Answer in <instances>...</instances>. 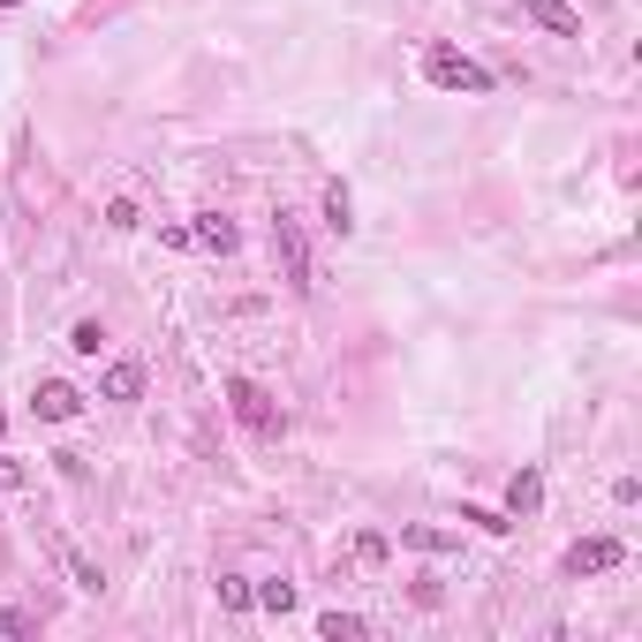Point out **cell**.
I'll list each match as a JSON object with an SVG mask.
<instances>
[{
	"instance_id": "8992f818",
	"label": "cell",
	"mask_w": 642,
	"mask_h": 642,
	"mask_svg": "<svg viewBox=\"0 0 642 642\" xmlns=\"http://www.w3.org/2000/svg\"><path fill=\"white\" fill-rule=\"evenodd\" d=\"M521 15H529V23H545L552 39H582V15H574L567 0H521Z\"/></svg>"
},
{
	"instance_id": "d6986e66",
	"label": "cell",
	"mask_w": 642,
	"mask_h": 642,
	"mask_svg": "<svg viewBox=\"0 0 642 642\" xmlns=\"http://www.w3.org/2000/svg\"><path fill=\"white\" fill-rule=\"evenodd\" d=\"M15 484H23V462H8V454H0V491H15Z\"/></svg>"
},
{
	"instance_id": "9c48e42d",
	"label": "cell",
	"mask_w": 642,
	"mask_h": 642,
	"mask_svg": "<svg viewBox=\"0 0 642 642\" xmlns=\"http://www.w3.org/2000/svg\"><path fill=\"white\" fill-rule=\"evenodd\" d=\"M537 499H545V476H537V469H514L507 507H514V514H537Z\"/></svg>"
},
{
	"instance_id": "ac0fdd59",
	"label": "cell",
	"mask_w": 642,
	"mask_h": 642,
	"mask_svg": "<svg viewBox=\"0 0 642 642\" xmlns=\"http://www.w3.org/2000/svg\"><path fill=\"white\" fill-rule=\"evenodd\" d=\"M0 635H31V612H0Z\"/></svg>"
},
{
	"instance_id": "7a4b0ae2",
	"label": "cell",
	"mask_w": 642,
	"mask_h": 642,
	"mask_svg": "<svg viewBox=\"0 0 642 642\" xmlns=\"http://www.w3.org/2000/svg\"><path fill=\"white\" fill-rule=\"evenodd\" d=\"M272 257H280V272H288V288H296V296L318 288V280H310V242H302V219L296 213L272 219Z\"/></svg>"
},
{
	"instance_id": "6da1fadb",
	"label": "cell",
	"mask_w": 642,
	"mask_h": 642,
	"mask_svg": "<svg viewBox=\"0 0 642 642\" xmlns=\"http://www.w3.org/2000/svg\"><path fill=\"white\" fill-rule=\"evenodd\" d=\"M424 76L438 91H469V99H484V91H491V69H476L469 53H454V45H431V53H424Z\"/></svg>"
},
{
	"instance_id": "ffe728a7",
	"label": "cell",
	"mask_w": 642,
	"mask_h": 642,
	"mask_svg": "<svg viewBox=\"0 0 642 642\" xmlns=\"http://www.w3.org/2000/svg\"><path fill=\"white\" fill-rule=\"evenodd\" d=\"M0 8H15V0H0Z\"/></svg>"
},
{
	"instance_id": "ba28073f",
	"label": "cell",
	"mask_w": 642,
	"mask_h": 642,
	"mask_svg": "<svg viewBox=\"0 0 642 642\" xmlns=\"http://www.w3.org/2000/svg\"><path fill=\"white\" fill-rule=\"evenodd\" d=\"M99 393H106V401H144V363H106Z\"/></svg>"
},
{
	"instance_id": "3957f363",
	"label": "cell",
	"mask_w": 642,
	"mask_h": 642,
	"mask_svg": "<svg viewBox=\"0 0 642 642\" xmlns=\"http://www.w3.org/2000/svg\"><path fill=\"white\" fill-rule=\"evenodd\" d=\"M227 401H235V416H242L250 431H265V438L280 431V408H272V393H265V385H250V379H227Z\"/></svg>"
},
{
	"instance_id": "5b68a950",
	"label": "cell",
	"mask_w": 642,
	"mask_h": 642,
	"mask_svg": "<svg viewBox=\"0 0 642 642\" xmlns=\"http://www.w3.org/2000/svg\"><path fill=\"white\" fill-rule=\"evenodd\" d=\"M31 408H39L45 424H69V416L84 408V393H76L69 379H39V393H31Z\"/></svg>"
},
{
	"instance_id": "52a82bcc",
	"label": "cell",
	"mask_w": 642,
	"mask_h": 642,
	"mask_svg": "<svg viewBox=\"0 0 642 642\" xmlns=\"http://www.w3.org/2000/svg\"><path fill=\"white\" fill-rule=\"evenodd\" d=\"M189 242H197V250H213V257H227V250H235V242H242V235H235V219L205 213V219H197V227H189Z\"/></svg>"
},
{
	"instance_id": "7c38bea8",
	"label": "cell",
	"mask_w": 642,
	"mask_h": 642,
	"mask_svg": "<svg viewBox=\"0 0 642 642\" xmlns=\"http://www.w3.org/2000/svg\"><path fill=\"white\" fill-rule=\"evenodd\" d=\"M318 635H325V642H355V635H363V620H355V612H325Z\"/></svg>"
},
{
	"instance_id": "44dd1931",
	"label": "cell",
	"mask_w": 642,
	"mask_h": 642,
	"mask_svg": "<svg viewBox=\"0 0 642 642\" xmlns=\"http://www.w3.org/2000/svg\"><path fill=\"white\" fill-rule=\"evenodd\" d=\"M0 424H8V416H0Z\"/></svg>"
},
{
	"instance_id": "277c9868",
	"label": "cell",
	"mask_w": 642,
	"mask_h": 642,
	"mask_svg": "<svg viewBox=\"0 0 642 642\" xmlns=\"http://www.w3.org/2000/svg\"><path fill=\"white\" fill-rule=\"evenodd\" d=\"M620 537H582V545H574V552H567V574H574V582H582V574H604V567H620Z\"/></svg>"
},
{
	"instance_id": "9a60e30c",
	"label": "cell",
	"mask_w": 642,
	"mask_h": 642,
	"mask_svg": "<svg viewBox=\"0 0 642 642\" xmlns=\"http://www.w3.org/2000/svg\"><path fill=\"white\" fill-rule=\"evenodd\" d=\"M69 574H76V590H91V598H99V590H106V574H99V567H91L84 552H69Z\"/></svg>"
},
{
	"instance_id": "4fadbf2b",
	"label": "cell",
	"mask_w": 642,
	"mask_h": 642,
	"mask_svg": "<svg viewBox=\"0 0 642 642\" xmlns=\"http://www.w3.org/2000/svg\"><path fill=\"white\" fill-rule=\"evenodd\" d=\"M219 604H227V612H250V582H242V574H219Z\"/></svg>"
},
{
	"instance_id": "8fae6325",
	"label": "cell",
	"mask_w": 642,
	"mask_h": 642,
	"mask_svg": "<svg viewBox=\"0 0 642 642\" xmlns=\"http://www.w3.org/2000/svg\"><path fill=\"white\" fill-rule=\"evenodd\" d=\"M250 598L265 604V612H296V582H257Z\"/></svg>"
},
{
	"instance_id": "5bb4252c",
	"label": "cell",
	"mask_w": 642,
	"mask_h": 642,
	"mask_svg": "<svg viewBox=\"0 0 642 642\" xmlns=\"http://www.w3.org/2000/svg\"><path fill=\"white\" fill-rule=\"evenodd\" d=\"M401 545H416V552H454L446 529H401Z\"/></svg>"
},
{
	"instance_id": "e0dca14e",
	"label": "cell",
	"mask_w": 642,
	"mask_h": 642,
	"mask_svg": "<svg viewBox=\"0 0 642 642\" xmlns=\"http://www.w3.org/2000/svg\"><path fill=\"white\" fill-rule=\"evenodd\" d=\"M69 348H76V355H99V348H106V333H99V325H91V318H84V325L69 333Z\"/></svg>"
},
{
	"instance_id": "2e32d148",
	"label": "cell",
	"mask_w": 642,
	"mask_h": 642,
	"mask_svg": "<svg viewBox=\"0 0 642 642\" xmlns=\"http://www.w3.org/2000/svg\"><path fill=\"white\" fill-rule=\"evenodd\" d=\"M462 521H476V529H491V537H507V529H514L507 514H491V507H462Z\"/></svg>"
},
{
	"instance_id": "30bf717a",
	"label": "cell",
	"mask_w": 642,
	"mask_h": 642,
	"mask_svg": "<svg viewBox=\"0 0 642 642\" xmlns=\"http://www.w3.org/2000/svg\"><path fill=\"white\" fill-rule=\"evenodd\" d=\"M325 227H333V235L355 227V197H348V182H325Z\"/></svg>"
}]
</instances>
